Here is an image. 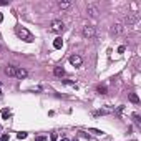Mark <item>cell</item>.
Listing matches in <instances>:
<instances>
[{
    "label": "cell",
    "instance_id": "27",
    "mask_svg": "<svg viewBox=\"0 0 141 141\" xmlns=\"http://www.w3.org/2000/svg\"><path fill=\"white\" fill-rule=\"evenodd\" d=\"M0 141H2V139H0Z\"/></svg>",
    "mask_w": 141,
    "mask_h": 141
},
{
    "label": "cell",
    "instance_id": "6",
    "mask_svg": "<svg viewBox=\"0 0 141 141\" xmlns=\"http://www.w3.org/2000/svg\"><path fill=\"white\" fill-rule=\"evenodd\" d=\"M123 30H125L123 23H115V25H113V28H111V33H113V35H121Z\"/></svg>",
    "mask_w": 141,
    "mask_h": 141
},
{
    "label": "cell",
    "instance_id": "10",
    "mask_svg": "<svg viewBox=\"0 0 141 141\" xmlns=\"http://www.w3.org/2000/svg\"><path fill=\"white\" fill-rule=\"evenodd\" d=\"M53 75L58 76V78L65 76V68H63V66H55V70H53Z\"/></svg>",
    "mask_w": 141,
    "mask_h": 141
},
{
    "label": "cell",
    "instance_id": "3",
    "mask_svg": "<svg viewBox=\"0 0 141 141\" xmlns=\"http://www.w3.org/2000/svg\"><path fill=\"white\" fill-rule=\"evenodd\" d=\"M139 22V15L138 13H128L125 17V25H134Z\"/></svg>",
    "mask_w": 141,
    "mask_h": 141
},
{
    "label": "cell",
    "instance_id": "24",
    "mask_svg": "<svg viewBox=\"0 0 141 141\" xmlns=\"http://www.w3.org/2000/svg\"><path fill=\"white\" fill-rule=\"evenodd\" d=\"M2 22H3V15H2V13H0V23H2Z\"/></svg>",
    "mask_w": 141,
    "mask_h": 141
},
{
    "label": "cell",
    "instance_id": "18",
    "mask_svg": "<svg viewBox=\"0 0 141 141\" xmlns=\"http://www.w3.org/2000/svg\"><path fill=\"white\" fill-rule=\"evenodd\" d=\"M63 83H65V85H70V86H75V88H76V83H73V81H70V80H63Z\"/></svg>",
    "mask_w": 141,
    "mask_h": 141
},
{
    "label": "cell",
    "instance_id": "8",
    "mask_svg": "<svg viewBox=\"0 0 141 141\" xmlns=\"http://www.w3.org/2000/svg\"><path fill=\"white\" fill-rule=\"evenodd\" d=\"M3 73H5L7 76H15V73H17V66L7 65V66H5V70H3Z\"/></svg>",
    "mask_w": 141,
    "mask_h": 141
},
{
    "label": "cell",
    "instance_id": "4",
    "mask_svg": "<svg viewBox=\"0 0 141 141\" xmlns=\"http://www.w3.org/2000/svg\"><path fill=\"white\" fill-rule=\"evenodd\" d=\"M81 33H83L85 38H93L96 32H95V27H93V25H85L83 30H81Z\"/></svg>",
    "mask_w": 141,
    "mask_h": 141
},
{
    "label": "cell",
    "instance_id": "15",
    "mask_svg": "<svg viewBox=\"0 0 141 141\" xmlns=\"http://www.w3.org/2000/svg\"><path fill=\"white\" fill-rule=\"evenodd\" d=\"M2 118H3V120H8V118H10V111H8V110H3V111H2Z\"/></svg>",
    "mask_w": 141,
    "mask_h": 141
},
{
    "label": "cell",
    "instance_id": "7",
    "mask_svg": "<svg viewBox=\"0 0 141 141\" xmlns=\"http://www.w3.org/2000/svg\"><path fill=\"white\" fill-rule=\"evenodd\" d=\"M86 12H88L91 17H98V13H100V12H98V7L93 5V3H90V5L86 7Z\"/></svg>",
    "mask_w": 141,
    "mask_h": 141
},
{
    "label": "cell",
    "instance_id": "23",
    "mask_svg": "<svg viewBox=\"0 0 141 141\" xmlns=\"http://www.w3.org/2000/svg\"><path fill=\"white\" fill-rule=\"evenodd\" d=\"M52 141H57V133H52Z\"/></svg>",
    "mask_w": 141,
    "mask_h": 141
},
{
    "label": "cell",
    "instance_id": "13",
    "mask_svg": "<svg viewBox=\"0 0 141 141\" xmlns=\"http://www.w3.org/2000/svg\"><path fill=\"white\" fill-rule=\"evenodd\" d=\"M53 47H55V48H62V47H63V40H62V37H57V38H55V42H53Z\"/></svg>",
    "mask_w": 141,
    "mask_h": 141
},
{
    "label": "cell",
    "instance_id": "26",
    "mask_svg": "<svg viewBox=\"0 0 141 141\" xmlns=\"http://www.w3.org/2000/svg\"><path fill=\"white\" fill-rule=\"evenodd\" d=\"M73 141H78V139H73Z\"/></svg>",
    "mask_w": 141,
    "mask_h": 141
},
{
    "label": "cell",
    "instance_id": "12",
    "mask_svg": "<svg viewBox=\"0 0 141 141\" xmlns=\"http://www.w3.org/2000/svg\"><path fill=\"white\" fill-rule=\"evenodd\" d=\"M130 101L134 103V105H138V103H139V96H138L136 93H130Z\"/></svg>",
    "mask_w": 141,
    "mask_h": 141
},
{
    "label": "cell",
    "instance_id": "17",
    "mask_svg": "<svg viewBox=\"0 0 141 141\" xmlns=\"http://www.w3.org/2000/svg\"><path fill=\"white\" fill-rule=\"evenodd\" d=\"M106 113H108L106 110H100V111H95L93 115H95V116H100V115H106Z\"/></svg>",
    "mask_w": 141,
    "mask_h": 141
},
{
    "label": "cell",
    "instance_id": "5",
    "mask_svg": "<svg viewBox=\"0 0 141 141\" xmlns=\"http://www.w3.org/2000/svg\"><path fill=\"white\" fill-rule=\"evenodd\" d=\"M70 63L73 66H81V63H83V58H81L80 55H71L70 57Z\"/></svg>",
    "mask_w": 141,
    "mask_h": 141
},
{
    "label": "cell",
    "instance_id": "9",
    "mask_svg": "<svg viewBox=\"0 0 141 141\" xmlns=\"http://www.w3.org/2000/svg\"><path fill=\"white\" fill-rule=\"evenodd\" d=\"M27 75H28V71H27L25 68H17V73H15V76H17V78L23 80V78H27Z\"/></svg>",
    "mask_w": 141,
    "mask_h": 141
},
{
    "label": "cell",
    "instance_id": "1",
    "mask_svg": "<svg viewBox=\"0 0 141 141\" xmlns=\"http://www.w3.org/2000/svg\"><path fill=\"white\" fill-rule=\"evenodd\" d=\"M15 33H17V37H19V38L25 40V42H33V35H32L30 32L25 28V27H17V28H15Z\"/></svg>",
    "mask_w": 141,
    "mask_h": 141
},
{
    "label": "cell",
    "instance_id": "25",
    "mask_svg": "<svg viewBox=\"0 0 141 141\" xmlns=\"http://www.w3.org/2000/svg\"><path fill=\"white\" fill-rule=\"evenodd\" d=\"M60 141H70V139H66V138H62V139H60Z\"/></svg>",
    "mask_w": 141,
    "mask_h": 141
},
{
    "label": "cell",
    "instance_id": "19",
    "mask_svg": "<svg viewBox=\"0 0 141 141\" xmlns=\"http://www.w3.org/2000/svg\"><path fill=\"white\" fill-rule=\"evenodd\" d=\"M133 120H134L136 123H139V121H141V120H139V115H136V113L133 115Z\"/></svg>",
    "mask_w": 141,
    "mask_h": 141
},
{
    "label": "cell",
    "instance_id": "20",
    "mask_svg": "<svg viewBox=\"0 0 141 141\" xmlns=\"http://www.w3.org/2000/svg\"><path fill=\"white\" fill-rule=\"evenodd\" d=\"M123 52H125V47H123V45H121V47H118V53H123Z\"/></svg>",
    "mask_w": 141,
    "mask_h": 141
},
{
    "label": "cell",
    "instance_id": "21",
    "mask_svg": "<svg viewBox=\"0 0 141 141\" xmlns=\"http://www.w3.org/2000/svg\"><path fill=\"white\" fill-rule=\"evenodd\" d=\"M0 139H2V141H8V134H3V136H2V138H0Z\"/></svg>",
    "mask_w": 141,
    "mask_h": 141
},
{
    "label": "cell",
    "instance_id": "11",
    "mask_svg": "<svg viewBox=\"0 0 141 141\" xmlns=\"http://www.w3.org/2000/svg\"><path fill=\"white\" fill-rule=\"evenodd\" d=\"M71 7V2H68V0H60V2H58V8H60V10H66V8H70Z\"/></svg>",
    "mask_w": 141,
    "mask_h": 141
},
{
    "label": "cell",
    "instance_id": "2",
    "mask_svg": "<svg viewBox=\"0 0 141 141\" xmlns=\"http://www.w3.org/2000/svg\"><path fill=\"white\" fill-rule=\"evenodd\" d=\"M63 30H65V25L62 20H53L50 23V32H53V33H62Z\"/></svg>",
    "mask_w": 141,
    "mask_h": 141
},
{
    "label": "cell",
    "instance_id": "28",
    "mask_svg": "<svg viewBox=\"0 0 141 141\" xmlns=\"http://www.w3.org/2000/svg\"><path fill=\"white\" fill-rule=\"evenodd\" d=\"M0 48H2V47H0Z\"/></svg>",
    "mask_w": 141,
    "mask_h": 141
},
{
    "label": "cell",
    "instance_id": "16",
    "mask_svg": "<svg viewBox=\"0 0 141 141\" xmlns=\"http://www.w3.org/2000/svg\"><path fill=\"white\" fill-rule=\"evenodd\" d=\"M27 136H28V134H27V133H25V131H20V133H19V134H17V138H19V139H25V138H27Z\"/></svg>",
    "mask_w": 141,
    "mask_h": 141
},
{
    "label": "cell",
    "instance_id": "14",
    "mask_svg": "<svg viewBox=\"0 0 141 141\" xmlns=\"http://www.w3.org/2000/svg\"><path fill=\"white\" fill-rule=\"evenodd\" d=\"M96 90H98V93H101V95H106V86H105V85H100Z\"/></svg>",
    "mask_w": 141,
    "mask_h": 141
},
{
    "label": "cell",
    "instance_id": "22",
    "mask_svg": "<svg viewBox=\"0 0 141 141\" xmlns=\"http://www.w3.org/2000/svg\"><path fill=\"white\" fill-rule=\"evenodd\" d=\"M35 141H45V136H38V138L35 139Z\"/></svg>",
    "mask_w": 141,
    "mask_h": 141
}]
</instances>
